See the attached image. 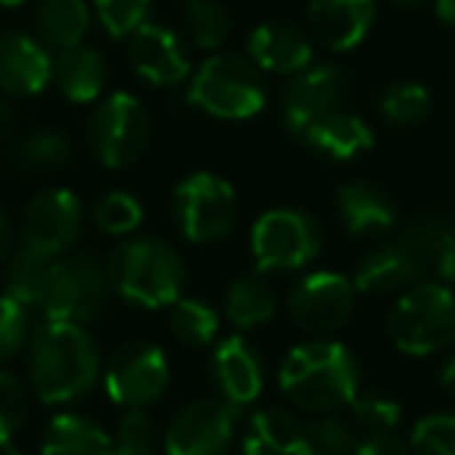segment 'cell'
Instances as JSON below:
<instances>
[{
    "mask_svg": "<svg viewBox=\"0 0 455 455\" xmlns=\"http://www.w3.org/2000/svg\"><path fill=\"white\" fill-rule=\"evenodd\" d=\"M103 374V355L84 324L44 322L28 340V384L38 403L69 405Z\"/></svg>",
    "mask_w": 455,
    "mask_h": 455,
    "instance_id": "1",
    "label": "cell"
},
{
    "mask_svg": "<svg viewBox=\"0 0 455 455\" xmlns=\"http://www.w3.org/2000/svg\"><path fill=\"white\" fill-rule=\"evenodd\" d=\"M362 384L355 353L334 337H312L297 343L278 368V387L287 403L312 415L347 409Z\"/></svg>",
    "mask_w": 455,
    "mask_h": 455,
    "instance_id": "2",
    "label": "cell"
},
{
    "mask_svg": "<svg viewBox=\"0 0 455 455\" xmlns=\"http://www.w3.org/2000/svg\"><path fill=\"white\" fill-rule=\"evenodd\" d=\"M113 293L138 309H172L184 297L188 268L163 237H125L107 259Z\"/></svg>",
    "mask_w": 455,
    "mask_h": 455,
    "instance_id": "3",
    "label": "cell"
},
{
    "mask_svg": "<svg viewBox=\"0 0 455 455\" xmlns=\"http://www.w3.org/2000/svg\"><path fill=\"white\" fill-rule=\"evenodd\" d=\"M184 100L225 122L253 119L266 109L268 88L253 60L243 53H212L188 78Z\"/></svg>",
    "mask_w": 455,
    "mask_h": 455,
    "instance_id": "4",
    "label": "cell"
},
{
    "mask_svg": "<svg viewBox=\"0 0 455 455\" xmlns=\"http://www.w3.org/2000/svg\"><path fill=\"white\" fill-rule=\"evenodd\" d=\"M387 334L399 353L411 359L443 353L455 343V291L421 281L396 297L387 315Z\"/></svg>",
    "mask_w": 455,
    "mask_h": 455,
    "instance_id": "5",
    "label": "cell"
},
{
    "mask_svg": "<svg viewBox=\"0 0 455 455\" xmlns=\"http://www.w3.org/2000/svg\"><path fill=\"white\" fill-rule=\"evenodd\" d=\"M109 297H113V284H109L107 262L91 250L66 253L63 259H53L41 315L44 322L91 324L107 312Z\"/></svg>",
    "mask_w": 455,
    "mask_h": 455,
    "instance_id": "6",
    "label": "cell"
},
{
    "mask_svg": "<svg viewBox=\"0 0 455 455\" xmlns=\"http://www.w3.org/2000/svg\"><path fill=\"white\" fill-rule=\"evenodd\" d=\"M322 225L303 209L278 206L266 209L253 221L250 250H253L256 272L262 275H291L303 272L322 253Z\"/></svg>",
    "mask_w": 455,
    "mask_h": 455,
    "instance_id": "7",
    "label": "cell"
},
{
    "mask_svg": "<svg viewBox=\"0 0 455 455\" xmlns=\"http://www.w3.org/2000/svg\"><path fill=\"white\" fill-rule=\"evenodd\" d=\"M172 215L190 243H219L237 225V190L215 172H190L172 190Z\"/></svg>",
    "mask_w": 455,
    "mask_h": 455,
    "instance_id": "8",
    "label": "cell"
},
{
    "mask_svg": "<svg viewBox=\"0 0 455 455\" xmlns=\"http://www.w3.org/2000/svg\"><path fill=\"white\" fill-rule=\"evenodd\" d=\"M84 228L82 196L69 188L41 190L28 200L16 228V250L38 259H63L72 253Z\"/></svg>",
    "mask_w": 455,
    "mask_h": 455,
    "instance_id": "9",
    "label": "cell"
},
{
    "mask_svg": "<svg viewBox=\"0 0 455 455\" xmlns=\"http://www.w3.org/2000/svg\"><path fill=\"white\" fill-rule=\"evenodd\" d=\"M88 144L107 169H128L150 144V113L128 91L100 97L88 119Z\"/></svg>",
    "mask_w": 455,
    "mask_h": 455,
    "instance_id": "10",
    "label": "cell"
},
{
    "mask_svg": "<svg viewBox=\"0 0 455 455\" xmlns=\"http://www.w3.org/2000/svg\"><path fill=\"white\" fill-rule=\"evenodd\" d=\"M172 384V365L156 343H122L103 365V390L119 409H150Z\"/></svg>",
    "mask_w": 455,
    "mask_h": 455,
    "instance_id": "11",
    "label": "cell"
},
{
    "mask_svg": "<svg viewBox=\"0 0 455 455\" xmlns=\"http://www.w3.org/2000/svg\"><path fill=\"white\" fill-rule=\"evenodd\" d=\"M359 291L343 272L303 275L287 293V315L299 331L315 337H331L347 328L353 318Z\"/></svg>",
    "mask_w": 455,
    "mask_h": 455,
    "instance_id": "12",
    "label": "cell"
},
{
    "mask_svg": "<svg viewBox=\"0 0 455 455\" xmlns=\"http://www.w3.org/2000/svg\"><path fill=\"white\" fill-rule=\"evenodd\" d=\"M241 409L225 399H194L169 421L163 434L165 455H228L237 434Z\"/></svg>",
    "mask_w": 455,
    "mask_h": 455,
    "instance_id": "13",
    "label": "cell"
},
{
    "mask_svg": "<svg viewBox=\"0 0 455 455\" xmlns=\"http://www.w3.org/2000/svg\"><path fill=\"white\" fill-rule=\"evenodd\" d=\"M349 91H353V78L343 66L312 63L309 69L297 72L287 82L284 97H281V122L293 138H299L312 122L337 109H347Z\"/></svg>",
    "mask_w": 455,
    "mask_h": 455,
    "instance_id": "14",
    "label": "cell"
},
{
    "mask_svg": "<svg viewBox=\"0 0 455 455\" xmlns=\"http://www.w3.org/2000/svg\"><path fill=\"white\" fill-rule=\"evenodd\" d=\"M128 66L140 82L163 91L188 84L194 72L184 41L159 22H147L128 38Z\"/></svg>",
    "mask_w": 455,
    "mask_h": 455,
    "instance_id": "15",
    "label": "cell"
},
{
    "mask_svg": "<svg viewBox=\"0 0 455 455\" xmlns=\"http://www.w3.org/2000/svg\"><path fill=\"white\" fill-rule=\"evenodd\" d=\"M209 371H212V384L219 390V399H225L235 409H247V405H253L262 396L266 368H262L259 349L243 334H231L215 343Z\"/></svg>",
    "mask_w": 455,
    "mask_h": 455,
    "instance_id": "16",
    "label": "cell"
},
{
    "mask_svg": "<svg viewBox=\"0 0 455 455\" xmlns=\"http://www.w3.org/2000/svg\"><path fill=\"white\" fill-rule=\"evenodd\" d=\"M378 20V0H309L306 26L312 41L331 53H347L368 38Z\"/></svg>",
    "mask_w": 455,
    "mask_h": 455,
    "instance_id": "17",
    "label": "cell"
},
{
    "mask_svg": "<svg viewBox=\"0 0 455 455\" xmlns=\"http://www.w3.org/2000/svg\"><path fill=\"white\" fill-rule=\"evenodd\" d=\"M247 57L253 66L268 76L293 78L297 72L309 69L315 47L312 38L291 20H268L259 22L247 35Z\"/></svg>",
    "mask_w": 455,
    "mask_h": 455,
    "instance_id": "18",
    "label": "cell"
},
{
    "mask_svg": "<svg viewBox=\"0 0 455 455\" xmlns=\"http://www.w3.org/2000/svg\"><path fill=\"white\" fill-rule=\"evenodd\" d=\"M53 82V53L35 35H0V94L38 97Z\"/></svg>",
    "mask_w": 455,
    "mask_h": 455,
    "instance_id": "19",
    "label": "cell"
},
{
    "mask_svg": "<svg viewBox=\"0 0 455 455\" xmlns=\"http://www.w3.org/2000/svg\"><path fill=\"white\" fill-rule=\"evenodd\" d=\"M396 241L409 250L424 281L455 284V228L440 215H418L399 228Z\"/></svg>",
    "mask_w": 455,
    "mask_h": 455,
    "instance_id": "20",
    "label": "cell"
},
{
    "mask_svg": "<svg viewBox=\"0 0 455 455\" xmlns=\"http://www.w3.org/2000/svg\"><path fill=\"white\" fill-rule=\"evenodd\" d=\"M337 212L353 237H380L399 225V206L380 184L347 181L337 188Z\"/></svg>",
    "mask_w": 455,
    "mask_h": 455,
    "instance_id": "21",
    "label": "cell"
},
{
    "mask_svg": "<svg viewBox=\"0 0 455 455\" xmlns=\"http://www.w3.org/2000/svg\"><path fill=\"white\" fill-rule=\"evenodd\" d=\"M299 140L328 163H353L374 147V128L362 116L349 113V109H337V113L312 122L299 134Z\"/></svg>",
    "mask_w": 455,
    "mask_h": 455,
    "instance_id": "22",
    "label": "cell"
},
{
    "mask_svg": "<svg viewBox=\"0 0 455 455\" xmlns=\"http://www.w3.org/2000/svg\"><path fill=\"white\" fill-rule=\"evenodd\" d=\"M421 272H418L415 259L409 256V250L393 237V241L374 247L371 253H365L359 259L353 272V284L359 293L368 297H384V293H403L409 287L421 284Z\"/></svg>",
    "mask_w": 455,
    "mask_h": 455,
    "instance_id": "23",
    "label": "cell"
},
{
    "mask_svg": "<svg viewBox=\"0 0 455 455\" xmlns=\"http://www.w3.org/2000/svg\"><path fill=\"white\" fill-rule=\"evenodd\" d=\"M241 455H315L309 446V434L299 418L278 405H268L250 415L243 430Z\"/></svg>",
    "mask_w": 455,
    "mask_h": 455,
    "instance_id": "24",
    "label": "cell"
},
{
    "mask_svg": "<svg viewBox=\"0 0 455 455\" xmlns=\"http://www.w3.org/2000/svg\"><path fill=\"white\" fill-rule=\"evenodd\" d=\"M107 60L97 47L78 44L53 57V84L69 103H78V107L97 103L107 91Z\"/></svg>",
    "mask_w": 455,
    "mask_h": 455,
    "instance_id": "25",
    "label": "cell"
},
{
    "mask_svg": "<svg viewBox=\"0 0 455 455\" xmlns=\"http://www.w3.org/2000/svg\"><path fill=\"white\" fill-rule=\"evenodd\" d=\"M94 22V10L88 0H38L35 10V38L47 51H72L84 44Z\"/></svg>",
    "mask_w": 455,
    "mask_h": 455,
    "instance_id": "26",
    "label": "cell"
},
{
    "mask_svg": "<svg viewBox=\"0 0 455 455\" xmlns=\"http://www.w3.org/2000/svg\"><path fill=\"white\" fill-rule=\"evenodd\" d=\"M275 315H278V297H275V287L268 284L262 272H243L228 284L225 318L241 334L266 328V324H272Z\"/></svg>",
    "mask_w": 455,
    "mask_h": 455,
    "instance_id": "27",
    "label": "cell"
},
{
    "mask_svg": "<svg viewBox=\"0 0 455 455\" xmlns=\"http://www.w3.org/2000/svg\"><path fill=\"white\" fill-rule=\"evenodd\" d=\"M41 455H116V446L97 421L76 411H60L47 421Z\"/></svg>",
    "mask_w": 455,
    "mask_h": 455,
    "instance_id": "28",
    "label": "cell"
},
{
    "mask_svg": "<svg viewBox=\"0 0 455 455\" xmlns=\"http://www.w3.org/2000/svg\"><path fill=\"white\" fill-rule=\"evenodd\" d=\"M169 331L184 349H206L219 340L221 315L209 299L181 297L169 309Z\"/></svg>",
    "mask_w": 455,
    "mask_h": 455,
    "instance_id": "29",
    "label": "cell"
},
{
    "mask_svg": "<svg viewBox=\"0 0 455 455\" xmlns=\"http://www.w3.org/2000/svg\"><path fill=\"white\" fill-rule=\"evenodd\" d=\"M13 163L22 172H38V175L63 172L72 163V140L60 128H35L16 140Z\"/></svg>",
    "mask_w": 455,
    "mask_h": 455,
    "instance_id": "30",
    "label": "cell"
},
{
    "mask_svg": "<svg viewBox=\"0 0 455 455\" xmlns=\"http://www.w3.org/2000/svg\"><path fill=\"white\" fill-rule=\"evenodd\" d=\"M51 259H38V256H28L16 250L7 259V272H4V293L13 297L16 303H22L28 312H38L44 306L47 284H51Z\"/></svg>",
    "mask_w": 455,
    "mask_h": 455,
    "instance_id": "31",
    "label": "cell"
},
{
    "mask_svg": "<svg viewBox=\"0 0 455 455\" xmlns=\"http://www.w3.org/2000/svg\"><path fill=\"white\" fill-rule=\"evenodd\" d=\"M374 107H378L380 119H384L387 125L411 128V125H421V122L430 116L434 97H430V91L418 82H393L380 91Z\"/></svg>",
    "mask_w": 455,
    "mask_h": 455,
    "instance_id": "32",
    "label": "cell"
},
{
    "mask_svg": "<svg viewBox=\"0 0 455 455\" xmlns=\"http://www.w3.org/2000/svg\"><path fill=\"white\" fill-rule=\"evenodd\" d=\"M184 32L196 51L219 53L231 35V13L219 0H188L184 7Z\"/></svg>",
    "mask_w": 455,
    "mask_h": 455,
    "instance_id": "33",
    "label": "cell"
},
{
    "mask_svg": "<svg viewBox=\"0 0 455 455\" xmlns=\"http://www.w3.org/2000/svg\"><path fill=\"white\" fill-rule=\"evenodd\" d=\"M91 221L107 237H132L144 225V206L128 190H107L91 209Z\"/></svg>",
    "mask_w": 455,
    "mask_h": 455,
    "instance_id": "34",
    "label": "cell"
},
{
    "mask_svg": "<svg viewBox=\"0 0 455 455\" xmlns=\"http://www.w3.org/2000/svg\"><path fill=\"white\" fill-rule=\"evenodd\" d=\"M163 434L165 430L147 409H128L113 434L116 455H156L163 449Z\"/></svg>",
    "mask_w": 455,
    "mask_h": 455,
    "instance_id": "35",
    "label": "cell"
},
{
    "mask_svg": "<svg viewBox=\"0 0 455 455\" xmlns=\"http://www.w3.org/2000/svg\"><path fill=\"white\" fill-rule=\"evenodd\" d=\"M349 409V424L355 427V434H390L403 421V405L387 393H355V399L347 405Z\"/></svg>",
    "mask_w": 455,
    "mask_h": 455,
    "instance_id": "36",
    "label": "cell"
},
{
    "mask_svg": "<svg viewBox=\"0 0 455 455\" xmlns=\"http://www.w3.org/2000/svg\"><path fill=\"white\" fill-rule=\"evenodd\" d=\"M94 20L113 41H128L150 22L153 0H94Z\"/></svg>",
    "mask_w": 455,
    "mask_h": 455,
    "instance_id": "37",
    "label": "cell"
},
{
    "mask_svg": "<svg viewBox=\"0 0 455 455\" xmlns=\"http://www.w3.org/2000/svg\"><path fill=\"white\" fill-rule=\"evenodd\" d=\"M306 434H309V446L315 455H355L359 446V434L349 424V418L340 415H315L306 424Z\"/></svg>",
    "mask_w": 455,
    "mask_h": 455,
    "instance_id": "38",
    "label": "cell"
},
{
    "mask_svg": "<svg viewBox=\"0 0 455 455\" xmlns=\"http://www.w3.org/2000/svg\"><path fill=\"white\" fill-rule=\"evenodd\" d=\"M35 334L32 312L13 297L0 293V362H10L28 349V340Z\"/></svg>",
    "mask_w": 455,
    "mask_h": 455,
    "instance_id": "39",
    "label": "cell"
},
{
    "mask_svg": "<svg viewBox=\"0 0 455 455\" xmlns=\"http://www.w3.org/2000/svg\"><path fill=\"white\" fill-rule=\"evenodd\" d=\"M409 446L415 455H455V411H434L411 427Z\"/></svg>",
    "mask_w": 455,
    "mask_h": 455,
    "instance_id": "40",
    "label": "cell"
},
{
    "mask_svg": "<svg viewBox=\"0 0 455 455\" xmlns=\"http://www.w3.org/2000/svg\"><path fill=\"white\" fill-rule=\"evenodd\" d=\"M28 418V387L13 371H0V446H10Z\"/></svg>",
    "mask_w": 455,
    "mask_h": 455,
    "instance_id": "41",
    "label": "cell"
},
{
    "mask_svg": "<svg viewBox=\"0 0 455 455\" xmlns=\"http://www.w3.org/2000/svg\"><path fill=\"white\" fill-rule=\"evenodd\" d=\"M355 455H415L409 446V440L390 430V434H368L359 436V446H355Z\"/></svg>",
    "mask_w": 455,
    "mask_h": 455,
    "instance_id": "42",
    "label": "cell"
},
{
    "mask_svg": "<svg viewBox=\"0 0 455 455\" xmlns=\"http://www.w3.org/2000/svg\"><path fill=\"white\" fill-rule=\"evenodd\" d=\"M440 387L455 396V349L446 355V362H443V368H440Z\"/></svg>",
    "mask_w": 455,
    "mask_h": 455,
    "instance_id": "43",
    "label": "cell"
},
{
    "mask_svg": "<svg viewBox=\"0 0 455 455\" xmlns=\"http://www.w3.org/2000/svg\"><path fill=\"white\" fill-rule=\"evenodd\" d=\"M434 13L446 28H455V0H434Z\"/></svg>",
    "mask_w": 455,
    "mask_h": 455,
    "instance_id": "44",
    "label": "cell"
},
{
    "mask_svg": "<svg viewBox=\"0 0 455 455\" xmlns=\"http://www.w3.org/2000/svg\"><path fill=\"white\" fill-rule=\"evenodd\" d=\"M10 253V221H7V212L0 209V259Z\"/></svg>",
    "mask_w": 455,
    "mask_h": 455,
    "instance_id": "45",
    "label": "cell"
},
{
    "mask_svg": "<svg viewBox=\"0 0 455 455\" xmlns=\"http://www.w3.org/2000/svg\"><path fill=\"white\" fill-rule=\"evenodd\" d=\"M10 119H13V113H10V107H7V97L0 94V132L10 125Z\"/></svg>",
    "mask_w": 455,
    "mask_h": 455,
    "instance_id": "46",
    "label": "cell"
},
{
    "mask_svg": "<svg viewBox=\"0 0 455 455\" xmlns=\"http://www.w3.org/2000/svg\"><path fill=\"white\" fill-rule=\"evenodd\" d=\"M393 7H403V10H418V7H424L427 0H390Z\"/></svg>",
    "mask_w": 455,
    "mask_h": 455,
    "instance_id": "47",
    "label": "cell"
},
{
    "mask_svg": "<svg viewBox=\"0 0 455 455\" xmlns=\"http://www.w3.org/2000/svg\"><path fill=\"white\" fill-rule=\"evenodd\" d=\"M22 4H28V0H0V7L4 10H16V7H22Z\"/></svg>",
    "mask_w": 455,
    "mask_h": 455,
    "instance_id": "48",
    "label": "cell"
},
{
    "mask_svg": "<svg viewBox=\"0 0 455 455\" xmlns=\"http://www.w3.org/2000/svg\"><path fill=\"white\" fill-rule=\"evenodd\" d=\"M0 455H22V449L16 443H10V446H0Z\"/></svg>",
    "mask_w": 455,
    "mask_h": 455,
    "instance_id": "49",
    "label": "cell"
},
{
    "mask_svg": "<svg viewBox=\"0 0 455 455\" xmlns=\"http://www.w3.org/2000/svg\"><path fill=\"white\" fill-rule=\"evenodd\" d=\"M184 4H188V0H184Z\"/></svg>",
    "mask_w": 455,
    "mask_h": 455,
    "instance_id": "50",
    "label": "cell"
}]
</instances>
